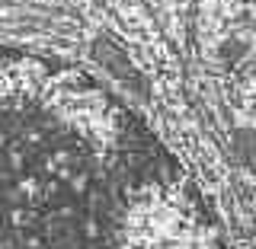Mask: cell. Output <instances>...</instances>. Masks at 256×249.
I'll list each match as a JSON object with an SVG mask.
<instances>
[{
  "label": "cell",
  "mask_w": 256,
  "mask_h": 249,
  "mask_svg": "<svg viewBox=\"0 0 256 249\" xmlns=\"http://www.w3.org/2000/svg\"><path fill=\"white\" fill-rule=\"evenodd\" d=\"M0 249H224L154 131L86 74L0 51Z\"/></svg>",
  "instance_id": "1"
}]
</instances>
